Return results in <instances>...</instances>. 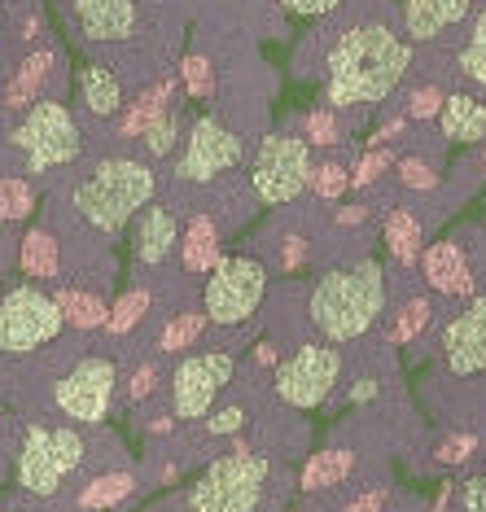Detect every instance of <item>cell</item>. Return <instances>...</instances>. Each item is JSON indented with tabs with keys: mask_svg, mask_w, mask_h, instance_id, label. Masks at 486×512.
Instances as JSON below:
<instances>
[{
	"mask_svg": "<svg viewBox=\"0 0 486 512\" xmlns=\"http://www.w3.org/2000/svg\"><path fill=\"white\" fill-rule=\"evenodd\" d=\"M412 49L390 22H351L324 57V97L333 110L377 106L403 84Z\"/></svg>",
	"mask_w": 486,
	"mask_h": 512,
	"instance_id": "6da1fadb",
	"label": "cell"
},
{
	"mask_svg": "<svg viewBox=\"0 0 486 512\" xmlns=\"http://www.w3.org/2000/svg\"><path fill=\"white\" fill-rule=\"evenodd\" d=\"M381 307H386V272L377 259H360L320 276L307 316L324 342H355L377 324Z\"/></svg>",
	"mask_w": 486,
	"mask_h": 512,
	"instance_id": "7a4b0ae2",
	"label": "cell"
},
{
	"mask_svg": "<svg viewBox=\"0 0 486 512\" xmlns=\"http://www.w3.org/2000/svg\"><path fill=\"white\" fill-rule=\"evenodd\" d=\"M154 189H158V180L141 158L114 154V158H101L97 167H88V176L75 180L71 211L97 232L114 237V232H123L127 219L141 215L154 202Z\"/></svg>",
	"mask_w": 486,
	"mask_h": 512,
	"instance_id": "3957f363",
	"label": "cell"
},
{
	"mask_svg": "<svg viewBox=\"0 0 486 512\" xmlns=\"http://www.w3.org/2000/svg\"><path fill=\"white\" fill-rule=\"evenodd\" d=\"M88 442L75 425H27L18 447V482L27 495L49 499L75 469H84Z\"/></svg>",
	"mask_w": 486,
	"mask_h": 512,
	"instance_id": "277c9868",
	"label": "cell"
},
{
	"mask_svg": "<svg viewBox=\"0 0 486 512\" xmlns=\"http://www.w3.org/2000/svg\"><path fill=\"white\" fill-rule=\"evenodd\" d=\"M9 145L27 158L31 176H49L57 167H71L84 149V132H79L75 114L62 101H36L9 132Z\"/></svg>",
	"mask_w": 486,
	"mask_h": 512,
	"instance_id": "5b68a950",
	"label": "cell"
},
{
	"mask_svg": "<svg viewBox=\"0 0 486 512\" xmlns=\"http://www.w3.org/2000/svg\"><path fill=\"white\" fill-rule=\"evenodd\" d=\"M211 272L215 276L206 281V294H202L206 320H215L219 329L246 324L254 311H259L263 294H268V272H263V263L250 259V254H233V259H219Z\"/></svg>",
	"mask_w": 486,
	"mask_h": 512,
	"instance_id": "8992f818",
	"label": "cell"
},
{
	"mask_svg": "<svg viewBox=\"0 0 486 512\" xmlns=\"http://www.w3.org/2000/svg\"><path fill=\"white\" fill-rule=\"evenodd\" d=\"M311 167H316V162H311V145L303 136L276 132L259 145V154L250 162V189L263 206L294 202V197L307 189Z\"/></svg>",
	"mask_w": 486,
	"mask_h": 512,
	"instance_id": "52a82bcc",
	"label": "cell"
},
{
	"mask_svg": "<svg viewBox=\"0 0 486 512\" xmlns=\"http://www.w3.org/2000/svg\"><path fill=\"white\" fill-rule=\"evenodd\" d=\"M62 311L53 294L36 285H18L0 298V355H31L62 333Z\"/></svg>",
	"mask_w": 486,
	"mask_h": 512,
	"instance_id": "ba28073f",
	"label": "cell"
},
{
	"mask_svg": "<svg viewBox=\"0 0 486 512\" xmlns=\"http://www.w3.org/2000/svg\"><path fill=\"white\" fill-rule=\"evenodd\" d=\"M114 390H119V368L114 359L101 355H84L57 377L53 386V403L66 421L75 425H101L114 407Z\"/></svg>",
	"mask_w": 486,
	"mask_h": 512,
	"instance_id": "9c48e42d",
	"label": "cell"
},
{
	"mask_svg": "<svg viewBox=\"0 0 486 512\" xmlns=\"http://www.w3.org/2000/svg\"><path fill=\"white\" fill-rule=\"evenodd\" d=\"M342 377V355L329 342H307L276 364V394L289 407H320Z\"/></svg>",
	"mask_w": 486,
	"mask_h": 512,
	"instance_id": "30bf717a",
	"label": "cell"
},
{
	"mask_svg": "<svg viewBox=\"0 0 486 512\" xmlns=\"http://www.w3.org/2000/svg\"><path fill=\"white\" fill-rule=\"evenodd\" d=\"M233 355L228 351H202L180 359L171 372V407L180 421H202L215 407V399L224 394V386L233 381Z\"/></svg>",
	"mask_w": 486,
	"mask_h": 512,
	"instance_id": "8fae6325",
	"label": "cell"
},
{
	"mask_svg": "<svg viewBox=\"0 0 486 512\" xmlns=\"http://www.w3.org/2000/svg\"><path fill=\"white\" fill-rule=\"evenodd\" d=\"M241 154H246V145H241L237 132H228L224 123L215 119V114H206L189 127V145H184V158L176 162V184H211L215 176H224V171H233Z\"/></svg>",
	"mask_w": 486,
	"mask_h": 512,
	"instance_id": "7c38bea8",
	"label": "cell"
},
{
	"mask_svg": "<svg viewBox=\"0 0 486 512\" xmlns=\"http://www.w3.org/2000/svg\"><path fill=\"white\" fill-rule=\"evenodd\" d=\"M443 355L456 377L486 372V298H473L443 333Z\"/></svg>",
	"mask_w": 486,
	"mask_h": 512,
	"instance_id": "4fadbf2b",
	"label": "cell"
},
{
	"mask_svg": "<svg viewBox=\"0 0 486 512\" xmlns=\"http://www.w3.org/2000/svg\"><path fill=\"white\" fill-rule=\"evenodd\" d=\"M75 22L97 44L127 40L136 27V0H75Z\"/></svg>",
	"mask_w": 486,
	"mask_h": 512,
	"instance_id": "5bb4252c",
	"label": "cell"
},
{
	"mask_svg": "<svg viewBox=\"0 0 486 512\" xmlns=\"http://www.w3.org/2000/svg\"><path fill=\"white\" fill-rule=\"evenodd\" d=\"M421 272H425V285L438 289L447 298H460V294H473V272H469V254L456 246V241H438L421 254Z\"/></svg>",
	"mask_w": 486,
	"mask_h": 512,
	"instance_id": "9a60e30c",
	"label": "cell"
},
{
	"mask_svg": "<svg viewBox=\"0 0 486 512\" xmlns=\"http://www.w3.org/2000/svg\"><path fill=\"white\" fill-rule=\"evenodd\" d=\"M473 0H403V27L416 44H430L438 40L447 27L465 22Z\"/></svg>",
	"mask_w": 486,
	"mask_h": 512,
	"instance_id": "2e32d148",
	"label": "cell"
},
{
	"mask_svg": "<svg viewBox=\"0 0 486 512\" xmlns=\"http://www.w3.org/2000/svg\"><path fill=\"white\" fill-rule=\"evenodd\" d=\"M438 127H443L447 141L460 145L486 141V101L469 97V92H451V97H443V110H438Z\"/></svg>",
	"mask_w": 486,
	"mask_h": 512,
	"instance_id": "e0dca14e",
	"label": "cell"
},
{
	"mask_svg": "<svg viewBox=\"0 0 486 512\" xmlns=\"http://www.w3.org/2000/svg\"><path fill=\"white\" fill-rule=\"evenodd\" d=\"M176 237H180V224L171 215V206H145L141 219H136V259L162 263L176 250Z\"/></svg>",
	"mask_w": 486,
	"mask_h": 512,
	"instance_id": "ac0fdd59",
	"label": "cell"
},
{
	"mask_svg": "<svg viewBox=\"0 0 486 512\" xmlns=\"http://www.w3.org/2000/svg\"><path fill=\"white\" fill-rule=\"evenodd\" d=\"M53 75V53H31L27 62L14 71V79H9L5 88H0V101H5V110H27L40 101L44 84H49Z\"/></svg>",
	"mask_w": 486,
	"mask_h": 512,
	"instance_id": "d6986e66",
	"label": "cell"
},
{
	"mask_svg": "<svg viewBox=\"0 0 486 512\" xmlns=\"http://www.w3.org/2000/svg\"><path fill=\"white\" fill-rule=\"evenodd\" d=\"M180 263L184 272H211L219 263V224L211 215H193L180 241Z\"/></svg>",
	"mask_w": 486,
	"mask_h": 512,
	"instance_id": "ffe728a7",
	"label": "cell"
},
{
	"mask_svg": "<svg viewBox=\"0 0 486 512\" xmlns=\"http://www.w3.org/2000/svg\"><path fill=\"white\" fill-rule=\"evenodd\" d=\"M386 246H390V259L399 267H412L421 263V250H425V232L416 224V215L408 206H390L386 215Z\"/></svg>",
	"mask_w": 486,
	"mask_h": 512,
	"instance_id": "44dd1931",
	"label": "cell"
},
{
	"mask_svg": "<svg viewBox=\"0 0 486 512\" xmlns=\"http://www.w3.org/2000/svg\"><path fill=\"white\" fill-rule=\"evenodd\" d=\"M79 92H84L88 114H97V119H114L123 110V84L110 66H88L79 75Z\"/></svg>",
	"mask_w": 486,
	"mask_h": 512,
	"instance_id": "7402d4cb",
	"label": "cell"
},
{
	"mask_svg": "<svg viewBox=\"0 0 486 512\" xmlns=\"http://www.w3.org/2000/svg\"><path fill=\"white\" fill-rule=\"evenodd\" d=\"M355 473V451L346 447H329V451H316L303 469V495H316V491H329V486L346 482Z\"/></svg>",
	"mask_w": 486,
	"mask_h": 512,
	"instance_id": "603a6c76",
	"label": "cell"
},
{
	"mask_svg": "<svg viewBox=\"0 0 486 512\" xmlns=\"http://www.w3.org/2000/svg\"><path fill=\"white\" fill-rule=\"evenodd\" d=\"M18 263H22V272H27L31 281H53V276L62 272V246L53 241V232L31 228L27 237H22Z\"/></svg>",
	"mask_w": 486,
	"mask_h": 512,
	"instance_id": "cb8c5ba5",
	"label": "cell"
},
{
	"mask_svg": "<svg viewBox=\"0 0 486 512\" xmlns=\"http://www.w3.org/2000/svg\"><path fill=\"white\" fill-rule=\"evenodd\" d=\"M57 302V311H62V320L71 324V329L79 333H92V329H106V316H110V307L101 302L97 294H88V289H57L53 294Z\"/></svg>",
	"mask_w": 486,
	"mask_h": 512,
	"instance_id": "d4e9b609",
	"label": "cell"
},
{
	"mask_svg": "<svg viewBox=\"0 0 486 512\" xmlns=\"http://www.w3.org/2000/svg\"><path fill=\"white\" fill-rule=\"evenodd\" d=\"M171 92H176V84H171V79H162V84H154L149 92H141V97L132 101V110L123 114V127H119V132H123V141H136V136H141L145 127L158 119L162 110H171V106H167V101H171Z\"/></svg>",
	"mask_w": 486,
	"mask_h": 512,
	"instance_id": "484cf974",
	"label": "cell"
},
{
	"mask_svg": "<svg viewBox=\"0 0 486 512\" xmlns=\"http://www.w3.org/2000/svg\"><path fill=\"white\" fill-rule=\"evenodd\" d=\"M136 491V477L132 473H106V477H92V482L79 491V508L88 512H101V508H114L123 504L127 495Z\"/></svg>",
	"mask_w": 486,
	"mask_h": 512,
	"instance_id": "4316f807",
	"label": "cell"
},
{
	"mask_svg": "<svg viewBox=\"0 0 486 512\" xmlns=\"http://www.w3.org/2000/svg\"><path fill=\"white\" fill-rule=\"evenodd\" d=\"M202 329H206V311H180V316H171V324L162 329L158 351H162V355H180V351H189V346L202 337Z\"/></svg>",
	"mask_w": 486,
	"mask_h": 512,
	"instance_id": "83f0119b",
	"label": "cell"
},
{
	"mask_svg": "<svg viewBox=\"0 0 486 512\" xmlns=\"http://www.w3.org/2000/svg\"><path fill=\"white\" fill-rule=\"evenodd\" d=\"M456 75H465L469 84L486 88V9L478 14V22H473L469 44L456 53Z\"/></svg>",
	"mask_w": 486,
	"mask_h": 512,
	"instance_id": "f1b7e54d",
	"label": "cell"
},
{
	"mask_svg": "<svg viewBox=\"0 0 486 512\" xmlns=\"http://www.w3.org/2000/svg\"><path fill=\"white\" fill-rule=\"evenodd\" d=\"M36 211V193L22 176H0V224H18Z\"/></svg>",
	"mask_w": 486,
	"mask_h": 512,
	"instance_id": "f546056e",
	"label": "cell"
},
{
	"mask_svg": "<svg viewBox=\"0 0 486 512\" xmlns=\"http://www.w3.org/2000/svg\"><path fill=\"white\" fill-rule=\"evenodd\" d=\"M180 127H184V119H180V110H162L154 123L141 132V141H145V154L149 158H167L171 149H176V141H180Z\"/></svg>",
	"mask_w": 486,
	"mask_h": 512,
	"instance_id": "4dcf8cb0",
	"label": "cell"
},
{
	"mask_svg": "<svg viewBox=\"0 0 486 512\" xmlns=\"http://www.w3.org/2000/svg\"><path fill=\"white\" fill-rule=\"evenodd\" d=\"M430 316H434V311H430V302H425V298L403 302V307H399V316L390 320V342H395V346L412 342L416 333H425V329H430Z\"/></svg>",
	"mask_w": 486,
	"mask_h": 512,
	"instance_id": "1f68e13d",
	"label": "cell"
},
{
	"mask_svg": "<svg viewBox=\"0 0 486 512\" xmlns=\"http://www.w3.org/2000/svg\"><path fill=\"white\" fill-rule=\"evenodd\" d=\"M145 316H149V294L145 289H132V294H123L119 302H114V311L106 316V329L114 337H123V333H132Z\"/></svg>",
	"mask_w": 486,
	"mask_h": 512,
	"instance_id": "d6a6232c",
	"label": "cell"
},
{
	"mask_svg": "<svg viewBox=\"0 0 486 512\" xmlns=\"http://www.w3.org/2000/svg\"><path fill=\"white\" fill-rule=\"evenodd\" d=\"M303 127H307V136H303L307 145H320V149H329V145H338V141H342V127H338V119H333V106H320V110H311Z\"/></svg>",
	"mask_w": 486,
	"mask_h": 512,
	"instance_id": "836d02e7",
	"label": "cell"
},
{
	"mask_svg": "<svg viewBox=\"0 0 486 512\" xmlns=\"http://www.w3.org/2000/svg\"><path fill=\"white\" fill-rule=\"evenodd\" d=\"M311 189H316V197H324V202H333L346 184H351V176H346L342 162H320V167H311Z\"/></svg>",
	"mask_w": 486,
	"mask_h": 512,
	"instance_id": "e575fe53",
	"label": "cell"
},
{
	"mask_svg": "<svg viewBox=\"0 0 486 512\" xmlns=\"http://www.w3.org/2000/svg\"><path fill=\"white\" fill-rule=\"evenodd\" d=\"M184 92H189V97H211V92H215V75H211V62H206V57H198V53H193V57H184Z\"/></svg>",
	"mask_w": 486,
	"mask_h": 512,
	"instance_id": "d590c367",
	"label": "cell"
},
{
	"mask_svg": "<svg viewBox=\"0 0 486 512\" xmlns=\"http://www.w3.org/2000/svg\"><path fill=\"white\" fill-rule=\"evenodd\" d=\"M399 180H403V189H412V193L438 189L434 167H430V162H421V158H403V162H399Z\"/></svg>",
	"mask_w": 486,
	"mask_h": 512,
	"instance_id": "8d00e7d4",
	"label": "cell"
},
{
	"mask_svg": "<svg viewBox=\"0 0 486 512\" xmlns=\"http://www.w3.org/2000/svg\"><path fill=\"white\" fill-rule=\"evenodd\" d=\"M438 110H443V92H438L434 84L416 88L408 97V119H438Z\"/></svg>",
	"mask_w": 486,
	"mask_h": 512,
	"instance_id": "74e56055",
	"label": "cell"
},
{
	"mask_svg": "<svg viewBox=\"0 0 486 512\" xmlns=\"http://www.w3.org/2000/svg\"><path fill=\"white\" fill-rule=\"evenodd\" d=\"M386 171H390V154H386V149H373V154H368L360 167H355L351 184H355V189H368V184H377Z\"/></svg>",
	"mask_w": 486,
	"mask_h": 512,
	"instance_id": "f35d334b",
	"label": "cell"
},
{
	"mask_svg": "<svg viewBox=\"0 0 486 512\" xmlns=\"http://www.w3.org/2000/svg\"><path fill=\"white\" fill-rule=\"evenodd\" d=\"M473 447H478V438H473V434H456V438H447L434 456H438V464H460V460L473 456Z\"/></svg>",
	"mask_w": 486,
	"mask_h": 512,
	"instance_id": "ab89813d",
	"label": "cell"
},
{
	"mask_svg": "<svg viewBox=\"0 0 486 512\" xmlns=\"http://www.w3.org/2000/svg\"><path fill=\"white\" fill-rule=\"evenodd\" d=\"M460 512H486V473L460 486Z\"/></svg>",
	"mask_w": 486,
	"mask_h": 512,
	"instance_id": "60d3db41",
	"label": "cell"
},
{
	"mask_svg": "<svg viewBox=\"0 0 486 512\" xmlns=\"http://www.w3.org/2000/svg\"><path fill=\"white\" fill-rule=\"evenodd\" d=\"M241 425H246V412H241V407H224V412H215L211 421H206V429H211L215 438H228V434H237Z\"/></svg>",
	"mask_w": 486,
	"mask_h": 512,
	"instance_id": "b9f144b4",
	"label": "cell"
},
{
	"mask_svg": "<svg viewBox=\"0 0 486 512\" xmlns=\"http://www.w3.org/2000/svg\"><path fill=\"white\" fill-rule=\"evenodd\" d=\"M386 499H390L386 486H373V491L355 495V499H351V504H346L342 512H381V508H386Z\"/></svg>",
	"mask_w": 486,
	"mask_h": 512,
	"instance_id": "7bdbcfd3",
	"label": "cell"
},
{
	"mask_svg": "<svg viewBox=\"0 0 486 512\" xmlns=\"http://www.w3.org/2000/svg\"><path fill=\"white\" fill-rule=\"evenodd\" d=\"M289 14H303V18H316V14H333L342 0H281Z\"/></svg>",
	"mask_w": 486,
	"mask_h": 512,
	"instance_id": "ee69618b",
	"label": "cell"
},
{
	"mask_svg": "<svg viewBox=\"0 0 486 512\" xmlns=\"http://www.w3.org/2000/svg\"><path fill=\"white\" fill-rule=\"evenodd\" d=\"M154 381H158V368H154V364H141V368H136V377H132V386H127V394L141 403V399H149V394H154Z\"/></svg>",
	"mask_w": 486,
	"mask_h": 512,
	"instance_id": "f6af8a7d",
	"label": "cell"
},
{
	"mask_svg": "<svg viewBox=\"0 0 486 512\" xmlns=\"http://www.w3.org/2000/svg\"><path fill=\"white\" fill-rule=\"evenodd\" d=\"M303 259H307V241L289 237L285 250H281V267H285V272H298V267H303Z\"/></svg>",
	"mask_w": 486,
	"mask_h": 512,
	"instance_id": "bcb514c9",
	"label": "cell"
},
{
	"mask_svg": "<svg viewBox=\"0 0 486 512\" xmlns=\"http://www.w3.org/2000/svg\"><path fill=\"white\" fill-rule=\"evenodd\" d=\"M346 399H351V403H368V399H377V377H360L351 390H346Z\"/></svg>",
	"mask_w": 486,
	"mask_h": 512,
	"instance_id": "7dc6e473",
	"label": "cell"
},
{
	"mask_svg": "<svg viewBox=\"0 0 486 512\" xmlns=\"http://www.w3.org/2000/svg\"><path fill=\"white\" fill-rule=\"evenodd\" d=\"M333 219H338L342 228H360V224H368V206H342Z\"/></svg>",
	"mask_w": 486,
	"mask_h": 512,
	"instance_id": "c3c4849f",
	"label": "cell"
},
{
	"mask_svg": "<svg viewBox=\"0 0 486 512\" xmlns=\"http://www.w3.org/2000/svg\"><path fill=\"white\" fill-rule=\"evenodd\" d=\"M259 364H263V368H276V346H272V342L259 346Z\"/></svg>",
	"mask_w": 486,
	"mask_h": 512,
	"instance_id": "681fc988",
	"label": "cell"
}]
</instances>
